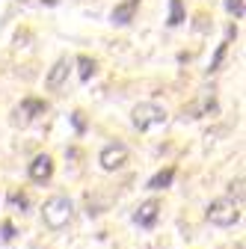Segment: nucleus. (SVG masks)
<instances>
[{
	"label": "nucleus",
	"mask_w": 246,
	"mask_h": 249,
	"mask_svg": "<svg viewBox=\"0 0 246 249\" xmlns=\"http://www.w3.org/2000/svg\"><path fill=\"white\" fill-rule=\"evenodd\" d=\"M71 216H74V205H71L69 196H53V199H48L45 208H42V220H45V226L53 229V231L66 229V226L71 223Z\"/></svg>",
	"instance_id": "obj_1"
},
{
	"label": "nucleus",
	"mask_w": 246,
	"mask_h": 249,
	"mask_svg": "<svg viewBox=\"0 0 246 249\" xmlns=\"http://www.w3.org/2000/svg\"><path fill=\"white\" fill-rule=\"evenodd\" d=\"M208 220L213 226H220V229H228L240 220V202L234 199H217V202H211L208 205Z\"/></svg>",
	"instance_id": "obj_2"
},
{
	"label": "nucleus",
	"mask_w": 246,
	"mask_h": 249,
	"mask_svg": "<svg viewBox=\"0 0 246 249\" xmlns=\"http://www.w3.org/2000/svg\"><path fill=\"white\" fill-rule=\"evenodd\" d=\"M131 119H134V128L137 131H148V128H155V124L166 122V110L158 107V104H151V101H142V104L134 107Z\"/></svg>",
	"instance_id": "obj_3"
},
{
	"label": "nucleus",
	"mask_w": 246,
	"mask_h": 249,
	"mask_svg": "<svg viewBox=\"0 0 246 249\" xmlns=\"http://www.w3.org/2000/svg\"><path fill=\"white\" fill-rule=\"evenodd\" d=\"M125 160H128V148L122 145V142H110V145H104L101 154H98V163H101L107 172L122 169V166H125Z\"/></svg>",
	"instance_id": "obj_4"
},
{
	"label": "nucleus",
	"mask_w": 246,
	"mask_h": 249,
	"mask_svg": "<svg viewBox=\"0 0 246 249\" xmlns=\"http://www.w3.org/2000/svg\"><path fill=\"white\" fill-rule=\"evenodd\" d=\"M48 113V104L39 101V98H24L18 107H15V124H30L36 116H45Z\"/></svg>",
	"instance_id": "obj_5"
},
{
	"label": "nucleus",
	"mask_w": 246,
	"mask_h": 249,
	"mask_svg": "<svg viewBox=\"0 0 246 249\" xmlns=\"http://www.w3.org/2000/svg\"><path fill=\"white\" fill-rule=\"evenodd\" d=\"M158 216H160V202H158V199H148V202H142V205L137 208L134 223H137L140 229H155Z\"/></svg>",
	"instance_id": "obj_6"
},
{
	"label": "nucleus",
	"mask_w": 246,
	"mask_h": 249,
	"mask_svg": "<svg viewBox=\"0 0 246 249\" xmlns=\"http://www.w3.org/2000/svg\"><path fill=\"white\" fill-rule=\"evenodd\" d=\"M51 175H53L51 154H39V158H33V163H30V178H33L36 184H45V181H51Z\"/></svg>",
	"instance_id": "obj_7"
},
{
	"label": "nucleus",
	"mask_w": 246,
	"mask_h": 249,
	"mask_svg": "<svg viewBox=\"0 0 246 249\" xmlns=\"http://www.w3.org/2000/svg\"><path fill=\"white\" fill-rule=\"evenodd\" d=\"M137 9H140V0H122V3H116V9H113V24H119V27H125V24H131L134 21V15H137Z\"/></svg>",
	"instance_id": "obj_8"
},
{
	"label": "nucleus",
	"mask_w": 246,
	"mask_h": 249,
	"mask_svg": "<svg viewBox=\"0 0 246 249\" xmlns=\"http://www.w3.org/2000/svg\"><path fill=\"white\" fill-rule=\"evenodd\" d=\"M69 69H71L69 59H56L53 69H51L48 77H45V86H48V89H59V86H63V80L69 77Z\"/></svg>",
	"instance_id": "obj_9"
},
{
	"label": "nucleus",
	"mask_w": 246,
	"mask_h": 249,
	"mask_svg": "<svg viewBox=\"0 0 246 249\" xmlns=\"http://www.w3.org/2000/svg\"><path fill=\"white\" fill-rule=\"evenodd\" d=\"M172 178H175V169H160L155 178L148 181V190H166V187L172 184Z\"/></svg>",
	"instance_id": "obj_10"
},
{
	"label": "nucleus",
	"mask_w": 246,
	"mask_h": 249,
	"mask_svg": "<svg viewBox=\"0 0 246 249\" xmlns=\"http://www.w3.org/2000/svg\"><path fill=\"white\" fill-rule=\"evenodd\" d=\"M77 74H80V80H89L92 74H95V59H89V56H77Z\"/></svg>",
	"instance_id": "obj_11"
},
{
	"label": "nucleus",
	"mask_w": 246,
	"mask_h": 249,
	"mask_svg": "<svg viewBox=\"0 0 246 249\" xmlns=\"http://www.w3.org/2000/svg\"><path fill=\"white\" fill-rule=\"evenodd\" d=\"M184 21V3H181V0H169V27H178Z\"/></svg>",
	"instance_id": "obj_12"
},
{
	"label": "nucleus",
	"mask_w": 246,
	"mask_h": 249,
	"mask_svg": "<svg viewBox=\"0 0 246 249\" xmlns=\"http://www.w3.org/2000/svg\"><path fill=\"white\" fill-rule=\"evenodd\" d=\"M226 9H228L234 18H243V12H246V9H243V0H226Z\"/></svg>",
	"instance_id": "obj_13"
},
{
	"label": "nucleus",
	"mask_w": 246,
	"mask_h": 249,
	"mask_svg": "<svg viewBox=\"0 0 246 249\" xmlns=\"http://www.w3.org/2000/svg\"><path fill=\"white\" fill-rule=\"evenodd\" d=\"M9 202H12L15 208H27V205H30V199H27L24 193H12V199H9Z\"/></svg>",
	"instance_id": "obj_14"
},
{
	"label": "nucleus",
	"mask_w": 246,
	"mask_h": 249,
	"mask_svg": "<svg viewBox=\"0 0 246 249\" xmlns=\"http://www.w3.org/2000/svg\"><path fill=\"white\" fill-rule=\"evenodd\" d=\"M0 231H3V234H0V237H3V240H12V234H15L12 223H3V229H0Z\"/></svg>",
	"instance_id": "obj_15"
},
{
	"label": "nucleus",
	"mask_w": 246,
	"mask_h": 249,
	"mask_svg": "<svg viewBox=\"0 0 246 249\" xmlns=\"http://www.w3.org/2000/svg\"><path fill=\"white\" fill-rule=\"evenodd\" d=\"M71 119H74V128H77V131H83V128H86V122H83V113H74Z\"/></svg>",
	"instance_id": "obj_16"
}]
</instances>
